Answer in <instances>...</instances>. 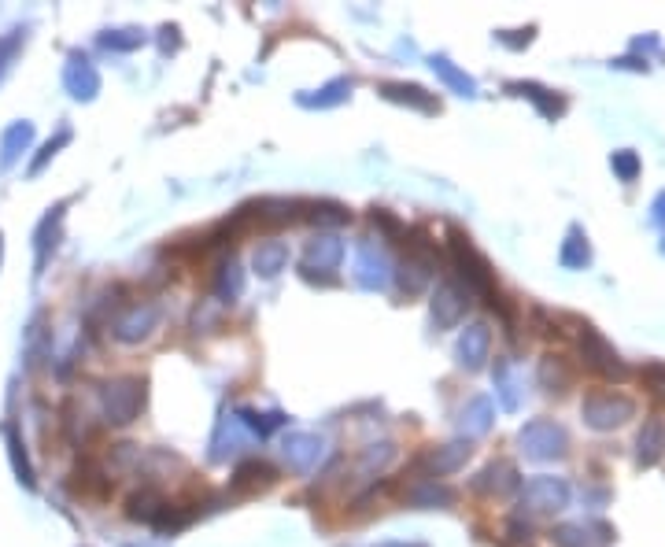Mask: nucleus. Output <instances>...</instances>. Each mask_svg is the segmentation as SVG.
Segmentation results:
<instances>
[{
	"label": "nucleus",
	"mask_w": 665,
	"mask_h": 547,
	"mask_svg": "<svg viewBox=\"0 0 665 547\" xmlns=\"http://www.w3.org/2000/svg\"><path fill=\"white\" fill-rule=\"evenodd\" d=\"M466 289H459L455 281H440L433 292V326L436 329H451L459 326V318L466 315Z\"/></svg>",
	"instance_id": "obj_10"
},
{
	"label": "nucleus",
	"mask_w": 665,
	"mask_h": 547,
	"mask_svg": "<svg viewBox=\"0 0 665 547\" xmlns=\"http://www.w3.org/2000/svg\"><path fill=\"white\" fill-rule=\"evenodd\" d=\"M348 97H351V82L337 78L326 89H318V97H300V104H307V108H333V104H344Z\"/></svg>",
	"instance_id": "obj_34"
},
{
	"label": "nucleus",
	"mask_w": 665,
	"mask_h": 547,
	"mask_svg": "<svg viewBox=\"0 0 665 547\" xmlns=\"http://www.w3.org/2000/svg\"><path fill=\"white\" fill-rule=\"evenodd\" d=\"M145 377H115L100 389V403H104V418L111 426H130L137 414L145 411Z\"/></svg>",
	"instance_id": "obj_2"
},
{
	"label": "nucleus",
	"mask_w": 665,
	"mask_h": 547,
	"mask_svg": "<svg viewBox=\"0 0 665 547\" xmlns=\"http://www.w3.org/2000/svg\"><path fill=\"white\" fill-rule=\"evenodd\" d=\"M326 455V440L318 437V433H292L285 440V459L296 474H311L318 462Z\"/></svg>",
	"instance_id": "obj_13"
},
{
	"label": "nucleus",
	"mask_w": 665,
	"mask_h": 547,
	"mask_svg": "<svg viewBox=\"0 0 665 547\" xmlns=\"http://www.w3.org/2000/svg\"><path fill=\"white\" fill-rule=\"evenodd\" d=\"M496 377H499V396H503V407L507 411H514L518 407V396H514V381H510V366L499 363L496 366Z\"/></svg>",
	"instance_id": "obj_42"
},
{
	"label": "nucleus",
	"mask_w": 665,
	"mask_h": 547,
	"mask_svg": "<svg viewBox=\"0 0 665 547\" xmlns=\"http://www.w3.org/2000/svg\"><path fill=\"white\" fill-rule=\"evenodd\" d=\"M255 270L263 274V278H274V274H281L285 270V263H289V244L285 241H266L255 248Z\"/></svg>",
	"instance_id": "obj_28"
},
{
	"label": "nucleus",
	"mask_w": 665,
	"mask_h": 547,
	"mask_svg": "<svg viewBox=\"0 0 665 547\" xmlns=\"http://www.w3.org/2000/svg\"><path fill=\"white\" fill-rule=\"evenodd\" d=\"M610 167H614V174L621 182H636V178H640V156H636L632 148L614 152V156H610Z\"/></svg>",
	"instance_id": "obj_39"
},
{
	"label": "nucleus",
	"mask_w": 665,
	"mask_h": 547,
	"mask_svg": "<svg viewBox=\"0 0 665 547\" xmlns=\"http://www.w3.org/2000/svg\"><path fill=\"white\" fill-rule=\"evenodd\" d=\"M156 322H159L156 304H130L111 318V337L122 344H137V341H145L148 333L156 329Z\"/></svg>",
	"instance_id": "obj_8"
},
{
	"label": "nucleus",
	"mask_w": 665,
	"mask_h": 547,
	"mask_svg": "<svg viewBox=\"0 0 665 547\" xmlns=\"http://www.w3.org/2000/svg\"><path fill=\"white\" fill-rule=\"evenodd\" d=\"M640 377H643V385H647L654 396H662V400H665V363H647L640 370Z\"/></svg>",
	"instance_id": "obj_41"
},
{
	"label": "nucleus",
	"mask_w": 665,
	"mask_h": 547,
	"mask_svg": "<svg viewBox=\"0 0 665 547\" xmlns=\"http://www.w3.org/2000/svg\"><path fill=\"white\" fill-rule=\"evenodd\" d=\"M344 259V241L340 237H315L307 244V256H303V274L311 278L315 270H337Z\"/></svg>",
	"instance_id": "obj_15"
},
{
	"label": "nucleus",
	"mask_w": 665,
	"mask_h": 547,
	"mask_svg": "<svg viewBox=\"0 0 665 547\" xmlns=\"http://www.w3.org/2000/svg\"><path fill=\"white\" fill-rule=\"evenodd\" d=\"M278 481V470L266 459H244L237 470H233V488L237 492H263Z\"/></svg>",
	"instance_id": "obj_17"
},
{
	"label": "nucleus",
	"mask_w": 665,
	"mask_h": 547,
	"mask_svg": "<svg viewBox=\"0 0 665 547\" xmlns=\"http://www.w3.org/2000/svg\"><path fill=\"white\" fill-rule=\"evenodd\" d=\"M662 455H665V422L662 418H647L640 437H636V462L647 470V466H658Z\"/></svg>",
	"instance_id": "obj_16"
},
{
	"label": "nucleus",
	"mask_w": 665,
	"mask_h": 547,
	"mask_svg": "<svg viewBox=\"0 0 665 547\" xmlns=\"http://www.w3.org/2000/svg\"><path fill=\"white\" fill-rule=\"evenodd\" d=\"M429 67H433V71L440 74V78H444V82H448V86L455 89L459 97H477V82H473L466 71H459V67H455L448 56H433V60H429Z\"/></svg>",
	"instance_id": "obj_29"
},
{
	"label": "nucleus",
	"mask_w": 665,
	"mask_h": 547,
	"mask_svg": "<svg viewBox=\"0 0 665 547\" xmlns=\"http://www.w3.org/2000/svg\"><path fill=\"white\" fill-rule=\"evenodd\" d=\"M30 141H34V122H26V119L12 122V126L4 130V137H0V167H4V171L15 167V159L30 148Z\"/></svg>",
	"instance_id": "obj_19"
},
{
	"label": "nucleus",
	"mask_w": 665,
	"mask_h": 547,
	"mask_svg": "<svg viewBox=\"0 0 665 547\" xmlns=\"http://www.w3.org/2000/svg\"><path fill=\"white\" fill-rule=\"evenodd\" d=\"M355 281L363 289H385L388 285V256L374 241H363L355 252Z\"/></svg>",
	"instance_id": "obj_11"
},
{
	"label": "nucleus",
	"mask_w": 665,
	"mask_h": 547,
	"mask_svg": "<svg viewBox=\"0 0 665 547\" xmlns=\"http://www.w3.org/2000/svg\"><path fill=\"white\" fill-rule=\"evenodd\" d=\"M370 219H374V226H381L385 233H392V237H407L403 222H399L396 215H388L385 207H374V215H370Z\"/></svg>",
	"instance_id": "obj_43"
},
{
	"label": "nucleus",
	"mask_w": 665,
	"mask_h": 547,
	"mask_svg": "<svg viewBox=\"0 0 665 547\" xmlns=\"http://www.w3.org/2000/svg\"><path fill=\"white\" fill-rule=\"evenodd\" d=\"M23 45H26V26L8 30V34L0 37V82H4V74L12 71V63H15V56H19Z\"/></svg>",
	"instance_id": "obj_35"
},
{
	"label": "nucleus",
	"mask_w": 665,
	"mask_h": 547,
	"mask_svg": "<svg viewBox=\"0 0 665 547\" xmlns=\"http://www.w3.org/2000/svg\"><path fill=\"white\" fill-rule=\"evenodd\" d=\"M0 252H4V244H0Z\"/></svg>",
	"instance_id": "obj_46"
},
{
	"label": "nucleus",
	"mask_w": 665,
	"mask_h": 547,
	"mask_svg": "<svg viewBox=\"0 0 665 547\" xmlns=\"http://www.w3.org/2000/svg\"><path fill=\"white\" fill-rule=\"evenodd\" d=\"M470 440H455V444H444L436 451H425L422 459H414V474L418 481H436V477H448L455 474L459 466H466L470 459Z\"/></svg>",
	"instance_id": "obj_7"
},
{
	"label": "nucleus",
	"mask_w": 665,
	"mask_h": 547,
	"mask_svg": "<svg viewBox=\"0 0 665 547\" xmlns=\"http://www.w3.org/2000/svg\"><path fill=\"white\" fill-rule=\"evenodd\" d=\"M71 477H74V481H71L74 492H78L82 499H97V503H100V499H108L111 488H115V485H111V477L104 474V470H100L93 459H85Z\"/></svg>",
	"instance_id": "obj_18"
},
{
	"label": "nucleus",
	"mask_w": 665,
	"mask_h": 547,
	"mask_svg": "<svg viewBox=\"0 0 665 547\" xmlns=\"http://www.w3.org/2000/svg\"><path fill=\"white\" fill-rule=\"evenodd\" d=\"M521 507L536 514H555L569 507V485L562 477H532L521 485Z\"/></svg>",
	"instance_id": "obj_6"
},
{
	"label": "nucleus",
	"mask_w": 665,
	"mask_h": 547,
	"mask_svg": "<svg viewBox=\"0 0 665 547\" xmlns=\"http://www.w3.org/2000/svg\"><path fill=\"white\" fill-rule=\"evenodd\" d=\"M163 507H167L163 492L152 488V485H145L141 492H133V496L126 499V518H130V522H156Z\"/></svg>",
	"instance_id": "obj_23"
},
{
	"label": "nucleus",
	"mask_w": 665,
	"mask_h": 547,
	"mask_svg": "<svg viewBox=\"0 0 665 547\" xmlns=\"http://www.w3.org/2000/svg\"><path fill=\"white\" fill-rule=\"evenodd\" d=\"M662 252H665V241H662Z\"/></svg>",
	"instance_id": "obj_45"
},
{
	"label": "nucleus",
	"mask_w": 665,
	"mask_h": 547,
	"mask_svg": "<svg viewBox=\"0 0 665 547\" xmlns=\"http://www.w3.org/2000/svg\"><path fill=\"white\" fill-rule=\"evenodd\" d=\"M592 536V525H558L555 529V544L558 547H599L595 540H588Z\"/></svg>",
	"instance_id": "obj_37"
},
{
	"label": "nucleus",
	"mask_w": 665,
	"mask_h": 547,
	"mask_svg": "<svg viewBox=\"0 0 665 547\" xmlns=\"http://www.w3.org/2000/svg\"><path fill=\"white\" fill-rule=\"evenodd\" d=\"M558 263L566 270H584L592 263V244H588V233H584L581 226H569L566 244H562V252H558Z\"/></svg>",
	"instance_id": "obj_26"
},
{
	"label": "nucleus",
	"mask_w": 665,
	"mask_h": 547,
	"mask_svg": "<svg viewBox=\"0 0 665 547\" xmlns=\"http://www.w3.org/2000/svg\"><path fill=\"white\" fill-rule=\"evenodd\" d=\"M141 41H145V34H141V30H108V34L100 37V45H104V49H111V52H130V49H137V45H141Z\"/></svg>",
	"instance_id": "obj_38"
},
{
	"label": "nucleus",
	"mask_w": 665,
	"mask_h": 547,
	"mask_svg": "<svg viewBox=\"0 0 665 547\" xmlns=\"http://www.w3.org/2000/svg\"><path fill=\"white\" fill-rule=\"evenodd\" d=\"M518 444H521V451L536 462L562 459V455L569 451L566 429L558 426V422H551V418H536V422H529V426L518 433Z\"/></svg>",
	"instance_id": "obj_3"
},
{
	"label": "nucleus",
	"mask_w": 665,
	"mask_h": 547,
	"mask_svg": "<svg viewBox=\"0 0 665 547\" xmlns=\"http://www.w3.org/2000/svg\"><path fill=\"white\" fill-rule=\"evenodd\" d=\"M63 86H67V93H71L74 100L97 97L100 74H97V67H93V60L82 56V52H71V60H67V67H63Z\"/></svg>",
	"instance_id": "obj_9"
},
{
	"label": "nucleus",
	"mask_w": 665,
	"mask_h": 547,
	"mask_svg": "<svg viewBox=\"0 0 665 547\" xmlns=\"http://www.w3.org/2000/svg\"><path fill=\"white\" fill-rule=\"evenodd\" d=\"M540 385H544L551 396H566L573 389V366L562 359V355H544L540 359Z\"/></svg>",
	"instance_id": "obj_22"
},
{
	"label": "nucleus",
	"mask_w": 665,
	"mask_h": 547,
	"mask_svg": "<svg viewBox=\"0 0 665 547\" xmlns=\"http://www.w3.org/2000/svg\"><path fill=\"white\" fill-rule=\"evenodd\" d=\"M581 355H584V363L592 366L595 374L610 377V381H625V377H629V366H625V359L617 355L614 344L606 341V337L592 326V322H581Z\"/></svg>",
	"instance_id": "obj_5"
},
{
	"label": "nucleus",
	"mask_w": 665,
	"mask_h": 547,
	"mask_svg": "<svg viewBox=\"0 0 665 547\" xmlns=\"http://www.w3.org/2000/svg\"><path fill=\"white\" fill-rule=\"evenodd\" d=\"M459 426L466 437H481V433H488V426H492V400H488V396H473V400L462 407Z\"/></svg>",
	"instance_id": "obj_27"
},
{
	"label": "nucleus",
	"mask_w": 665,
	"mask_h": 547,
	"mask_svg": "<svg viewBox=\"0 0 665 547\" xmlns=\"http://www.w3.org/2000/svg\"><path fill=\"white\" fill-rule=\"evenodd\" d=\"M451 259L459 267L462 281H466V292H477L484 300L496 296V274H492V263L473 248V241L462 230H451Z\"/></svg>",
	"instance_id": "obj_1"
},
{
	"label": "nucleus",
	"mask_w": 665,
	"mask_h": 547,
	"mask_svg": "<svg viewBox=\"0 0 665 547\" xmlns=\"http://www.w3.org/2000/svg\"><path fill=\"white\" fill-rule=\"evenodd\" d=\"M510 93L514 97H529L536 108H540V115H547V119H558L562 111H566V100L562 97H555L551 89H544V86H536V82H510Z\"/></svg>",
	"instance_id": "obj_25"
},
{
	"label": "nucleus",
	"mask_w": 665,
	"mask_h": 547,
	"mask_svg": "<svg viewBox=\"0 0 665 547\" xmlns=\"http://www.w3.org/2000/svg\"><path fill=\"white\" fill-rule=\"evenodd\" d=\"M488 355H492V329L484 326V322H473V326L462 329V337H459V366L462 370L477 374V370L488 363Z\"/></svg>",
	"instance_id": "obj_12"
},
{
	"label": "nucleus",
	"mask_w": 665,
	"mask_h": 547,
	"mask_svg": "<svg viewBox=\"0 0 665 547\" xmlns=\"http://www.w3.org/2000/svg\"><path fill=\"white\" fill-rule=\"evenodd\" d=\"M4 437H8V455H12V466H15L19 485L34 488V466H30V455H26V444H23V437H19V429L8 426L4 429Z\"/></svg>",
	"instance_id": "obj_30"
},
{
	"label": "nucleus",
	"mask_w": 665,
	"mask_h": 547,
	"mask_svg": "<svg viewBox=\"0 0 665 547\" xmlns=\"http://www.w3.org/2000/svg\"><path fill=\"white\" fill-rule=\"evenodd\" d=\"M67 141H71V130H60V134L52 137V141H45L41 156H37L34 163H30V174H41V167H45V163H49V159L56 156V152H60V148L67 145Z\"/></svg>",
	"instance_id": "obj_40"
},
{
	"label": "nucleus",
	"mask_w": 665,
	"mask_h": 547,
	"mask_svg": "<svg viewBox=\"0 0 665 547\" xmlns=\"http://www.w3.org/2000/svg\"><path fill=\"white\" fill-rule=\"evenodd\" d=\"M237 422H241L244 429H252V433H259V437H270L278 426H285V414L270 411V414H259V411H237Z\"/></svg>",
	"instance_id": "obj_33"
},
{
	"label": "nucleus",
	"mask_w": 665,
	"mask_h": 547,
	"mask_svg": "<svg viewBox=\"0 0 665 547\" xmlns=\"http://www.w3.org/2000/svg\"><path fill=\"white\" fill-rule=\"evenodd\" d=\"M381 97L396 100V104H411L418 111H440L433 93H425L422 86H411V82H381Z\"/></svg>",
	"instance_id": "obj_24"
},
{
	"label": "nucleus",
	"mask_w": 665,
	"mask_h": 547,
	"mask_svg": "<svg viewBox=\"0 0 665 547\" xmlns=\"http://www.w3.org/2000/svg\"><path fill=\"white\" fill-rule=\"evenodd\" d=\"M211 289H215V296L222 300V304H233L237 296L244 292V270L237 259H222L215 267V278H211Z\"/></svg>",
	"instance_id": "obj_20"
},
{
	"label": "nucleus",
	"mask_w": 665,
	"mask_h": 547,
	"mask_svg": "<svg viewBox=\"0 0 665 547\" xmlns=\"http://www.w3.org/2000/svg\"><path fill=\"white\" fill-rule=\"evenodd\" d=\"M407 499L418 503V507H436V503L448 507L451 499H455V492H451L448 485H436V481H418V485L407 492Z\"/></svg>",
	"instance_id": "obj_32"
},
{
	"label": "nucleus",
	"mask_w": 665,
	"mask_h": 547,
	"mask_svg": "<svg viewBox=\"0 0 665 547\" xmlns=\"http://www.w3.org/2000/svg\"><path fill=\"white\" fill-rule=\"evenodd\" d=\"M392 459H396V444H392V440H381V444H370V448L363 451L359 466H363L366 474H377V470H385Z\"/></svg>",
	"instance_id": "obj_36"
},
{
	"label": "nucleus",
	"mask_w": 665,
	"mask_h": 547,
	"mask_svg": "<svg viewBox=\"0 0 665 547\" xmlns=\"http://www.w3.org/2000/svg\"><path fill=\"white\" fill-rule=\"evenodd\" d=\"M307 207V219L318 222V226H344L351 219V211L337 200H315V204H303Z\"/></svg>",
	"instance_id": "obj_31"
},
{
	"label": "nucleus",
	"mask_w": 665,
	"mask_h": 547,
	"mask_svg": "<svg viewBox=\"0 0 665 547\" xmlns=\"http://www.w3.org/2000/svg\"><path fill=\"white\" fill-rule=\"evenodd\" d=\"M651 211H654V222H662L665 226V193H658V200H654Z\"/></svg>",
	"instance_id": "obj_44"
},
{
	"label": "nucleus",
	"mask_w": 665,
	"mask_h": 547,
	"mask_svg": "<svg viewBox=\"0 0 665 547\" xmlns=\"http://www.w3.org/2000/svg\"><path fill=\"white\" fill-rule=\"evenodd\" d=\"M518 488H521L518 470L503 459L488 462L481 474L473 477V492H481V496H510V492H518Z\"/></svg>",
	"instance_id": "obj_14"
},
{
	"label": "nucleus",
	"mask_w": 665,
	"mask_h": 547,
	"mask_svg": "<svg viewBox=\"0 0 665 547\" xmlns=\"http://www.w3.org/2000/svg\"><path fill=\"white\" fill-rule=\"evenodd\" d=\"M581 414H584V422H588V426L599 429V433H606V429L625 426L632 414H636V403H632L629 396L614 392V389H603V392H592V396L584 400Z\"/></svg>",
	"instance_id": "obj_4"
},
{
	"label": "nucleus",
	"mask_w": 665,
	"mask_h": 547,
	"mask_svg": "<svg viewBox=\"0 0 665 547\" xmlns=\"http://www.w3.org/2000/svg\"><path fill=\"white\" fill-rule=\"evenodd\" d=\"M63 211H67V204H56L41 219V226H37V233H34V241H37V274H41V267L49 263V252L60 244V226H63Z\"/></svg>",
	"instance_id": "obj_21"
}]
</instances>
